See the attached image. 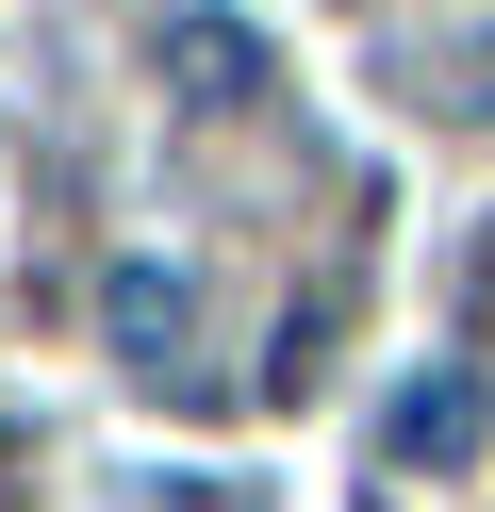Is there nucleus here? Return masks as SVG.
<instances>
[{"mask_svg":"<svg viewBox=\"0 0 495 512\" xmlns=\"http://www.w3.org/2000/svg\"><path fill=\"white\" fill-rule=\"evenodd\" d=\"M99 347H116L132 397H215V314H198V281L165 265V248H132V265H99Z\"/></svg>","mask_w":495,"mask_h":512,"instance_id":"f257e3e1","label":"nucleus"},{"mask_svg":"<svg viewBox=\"0 0 495 512\" xmlns=\"http://www.w3.org/2000/svg\"><path fill=\"white\" fill-rule=\"evenodd\" d=\"M149 83L182 116H264L281 100V50L248 34V17H215V0H165V34H149Z\"/></svg>","mask_w":495,"mask_h":512,"instance_id":"f03ea898","label":"nucleus"},{"mask_svg":"<svg viewBox=\"0 0 495 512\" xmlns=\"http://www.w3.org/2000/svg\"><path fill=\"white\" fill-rule=\"evenodd\" d=\"M479 446H495V380H479V364L396 380V413H380V463H396V479H462Z\"/></svg>","mask_w":495,"mask_h":512,"instance_id":"7ed1b4c3","label":"nucleus"}]
</instances>
